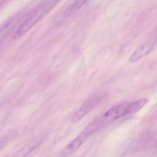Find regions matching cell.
Masks as SVG:
<instances>
[{"mask_svg": "<svg viewBox=\"0 0 157 157\" xmlns=\"http://www.w3.org/2000/svg\"><path fill=\"white\" fill-rule=\"evenodd\" d=\"M128 104V103H124L113 106L89 124L90 128L95 133L112 122L126 116Z\"/></svg>", "mask_w": 157, "mask_h": 157, "instance_id": "7a4b0ae2", "label": "cell"}, {"mask_svg": "<svg viewBox=\"0 0 157 157\" xmlns=\"http://www.w3.org/2000/svg\"><path fill=\"white\" fill-rule=\"evenodd\" d=\"M101 95L98 94L89 98L73 115L71 118V122L76 123L81 120L101 103Z\"/></svg>", "mask_w": 157, "mask_h": 157, "instance_id": "3957f363", "label": "cell"}, {"mask_svg": "<svg viewBox=\"0 0 157 157\" xmlns=\"http://www.w3.org/2000/svg\"><path fill=\"white\" fill-rule=\"evenodd\" d=\"M39 144L40 142L38 141L30 142L20 149L12 157H25L34 150Z\"/></svg>", "mask_w": 157, "mask_h": 157, "instance_id": "52a82bcc", "label": "cell"}, {"mask_svg": "<svg viewBox=\"0 0 157 157\" xmlns=\"http://www.w3.org/2000/svg\"><path fill=\"white\" fill-rule=\"evenodd\" d=\"M147 99H142L136 101L128 103L127 108V115L134 113L141 109L147 103Z\"/></svg>", "mask_w": 157, "mask_h": 157, "instance_id": "9c48e42d", "label": "cell"}, {"mask_svg": "<svg viewBox=\"0 0 157 157\" xmlns=\"http://www.w3.org/2000/svg\"><path fill=\"white\" fill-rule=\"evenodd\" d=\"M59 1H43L28 12L22 22L13 35V38L18 39L31 30L40 20L49 13Z\"/></svg>", "mask_w": 157, "mask_h": 157, "instance_id": "6da1fadb", "label": "cell"}, {"mask_svg": "<svg viewBox=\"0 0 157 157\" xmlns=\"http://www.w3.org/2000/svg\"><path fill=\"white\" fill-rule=\"evenodd\" d=\"M87 2H88L86 1H80V0L73 2L65 10L63 15L66 17H70L76 13Z\"/></svg>", "mask_w": 157, "mask_h": 157, "instance_id": "ba28073f", "label": "cell"}, {"mask_svg": "<svg viewBox=\"0 0 157 157\" xmlns=\"http://www.w3.org/2000/svg\"><path fill=\"white\" fill-rule=\"evenodd\" d=\"M24 13H19L11 18L0 27V44L13 31L23 17Z\"/></svg>", "mask_w": 157, "mask_h": 157, "instance_id": "5b68a950", "label": "cell"}, {"mask_svg": "<svg viewBox=\"0 0 157 157\" xmlns=\"http://www.w3.org/2000/svg\"><path fill=\"white\" fill-rule=\"evenodd\" d=\"M88 138L89 137L82 131L65 147L60 152L59 157H68L70 156L81 146Z\"/></svg>", "mask_w": 157, "mask_h": 157, "instance_id": "8992f818", "label": "cell"}, {"mask_svg": "<svg viewBox=\"0 0 157 157\" xmlns=\"http://www.w3.org/2000/svg\"><path fill=\"white\" fill-rule=\"evenodd\" d=\"M156 44V36H152L134 51L129 58V62L131 63L137 62L140 59L148 55L154 49Z\"/></svg>", "mask_w": 157, "mask_h": 157, "instance_id": "277c9868", "label": "cell"}]
</instances>
